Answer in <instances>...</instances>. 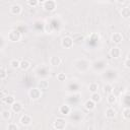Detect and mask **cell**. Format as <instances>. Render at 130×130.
I'll use <instances>...</instances> for the list:
<instances>
[{"label": "cell", "mask_w": 130, "mask_h": 130, "mask_svg": "<svg viewBox=\"0 0 130 130\" xmlns=\"http://www.w3.org/2000/svg\"><path fill=\"white\" fill-rule=\"evenodd\" d=\"M120 14L122 16V18L124 19H129L130 18V7L129 6H125L120 10Z\"/></svg>", "instance_id": "603a6c76"}, {"label": "cell", "mask_w": 130, "mask_h": 130, "mask_svg": "<svg viewBox=\"0 0 130 130\" xmlns=\"http://www.w3.org/2000/svg\"><path fill=\"white\" fill-rule=\"evenodd\" d=\"M7 76H8L7 69H6V67H5L4 65H2V66L0 67V79H1L2 81H4V80L7 78Z\"/></svg>", "instance_id": "484cf974"}, {"label": "cell", "mask_w": 130, "mask_h": 130, "mask_svg": "<svg viewBox=\"0 0 130 130\" xmlns=\"http://www.w3.org/2000/svg\"><path fill=\"white\" fill-rule=\"evenodd\" d=\"M11 112L10 110H2L1 111V118L5 121H8L11 118Z\"/></svg>", "instance_id": "4316f807"}, {"label": "cell", "mask_w": 130, "mask_h": 130, "mask_svg": "<svg viewBox=\"0 0 130 130\" xmlns=\"http://www.w3.org/2000/svg\"><path fill=\"white\" fill-rule=\"evenodd\" d=\"M129 28H130V24H129Z\"/></svg>", "instance_id": "f35d334b"}, {"label": "cell", "mask_w": 130, "mask_h": 130, "mask_svg": "<svg viewBox=\"0 0 130 130\" xmlns=\"http://www.w3.org/2000/svg\"><path fill=\"white\" fill-rule=\"evenodd\" d=\"M103 92H104L106 95L109 94V93L114 92V87H113V85H112L111 82H106V83L103 85Z\"/></svg>", "instance_id": "7402d4cb"}, {"label": "cell", "mask_w": 130, "mask_h": 130, "mask_svg": "<svg viewBox=\"0 0 130 130\" xmlns=\"http://www.w3.org/2000/svg\"><path fill=\"white\" fill-rule=\"evenodd\" d=\"M42 5H43L44 10L47 12H53L57 8V3L55 0H46Z\"/></svg>", "instance_id": "ba28073f"}, {"label": "cell", "mask_w": 130, "mask_h": 130, "mask_svg": "<svg viewBox=\"0 0 130 130\" xmlns=\"http://www.w3.org/2000/svg\"><path fill=\"white\" fill-rule=\"evenodd\" d=\"M10 108H11V111H12L13 113H15V114H19V113H21L22 110H23V105H22L20 102L15 101V102L10 106Z\"/></svg>", "instance_id": "9a60e30c"}, {"label": "cell", "mask_w": 130, "mask_h": 130, "mask_svg": "<svg viewBox=\"0 0 130 130\" xmlns=\"http://www.w3.org/2000/svg\"><path fill=\"white\" fill-rule=\"evenodd\" d=\"M21 37H22L21 32L18 29L14 28V29H11L8 31L6 38H7V41H9L11 43H18L21 40Z\"/></svg>", "instance_id": "277c9868"}, {"label": "cell", "mask_w": 130, "mask_h": 130, "mask_svg": "<svg viewBox=\"0 0 130 130\" xmlns=\"http://www.w3.org/2000/svg\"><path fill=\"white\" fill-rule=\"evenodd\" d=\"M9 65L12 69H18L20 66V60L18 59H11L9 62Z\"/></svg>", "instance_id": "f546056e"}, {"label": "cell", "mask_w": 130, "mask_h": 130, "mask_svg": "<svg viewBox=\"0 0 130 130\" xmlns=\"http://www.w3.org/2000/svg\"><path fill=\"white\" fill-rule=\"evenodd\" d=\"M99 88H100V85H99V83H98V82H94V81L90 82V83L87 85V89H88V91H89L90 93L99 91Z\"/></svg>", "instance_id": "d4e9b609"}, {"label": "cell", "mask_w": 130, "mask_h": 130, "mask_svg": "<svg viewBox=\"0 0 130 130\" xmlns=\"http://www.w3.org/2000/svg\"><path fill=\"white\" fill-rule=\"evenodd\" d=\"M49 85H50V83H49V80L47 78H41L38 81V87L43 91L48 90L49 89Z\"/></svg>", "instance_id": "e0dca14e"}, {"label": "cell", "mask_w": 130, "mask_h": 130, "mask_svg": "<svg viewBox=\"0 0 130 130\" xmlns=\"http://www.w3.org/2000/svg\"><path fill=\"white\" fill-rule=\"evenodd\" d=\"M124 67L127 68V69H130V57L126 58L125 61H124Z\"/></svg>", "instance_id": "d590c367"}, {"label": "cell", "mask_w": 130, "mask_h": 130, "mask_svg": "<svg viewBox=\"0 0 130 130\" xmlns=\"http://www.w3.org/2000/svg\"><path fill=\"white\" fill-rule=\"evenodd\" d=\"M118 4H124L125 2H126V0H115Z\"/></svg>", "instance_id": "8d00e7d4"}, {"label": "cell", "mask_w": 130, "mask_h": 130, "mask_svg": "<svg viewBox=\"0 0 130 130\" xmlns=\"http://www.w3.org/2000/svg\"><path fill=\"white\" fill-rule=\"evenodd\" d=\"M68 83L71 84V86L67 85V88H68L67 90H68L69 92H71V93H76V92L79 91V89H80V83H79L77 80H73V79H71V80H69Z\"/></svg>", "instance_id": "30bf717a"}, {"label": "cell", "mask_w": 130, "mask_h": 130, "mask_svg": "<svg viewBox=\"0 0 130 130\" xmlns=\"http://www.w3.org/2000/svg\"><path fill=\"white\" fill-rule=\"evenodd\" d=\"M83 106H84V109H85L86 111L91 112V111H93V110L95 109V107H96V103H94L91 99H89V100H86V101L84 102Z\"/></svg>", "instance_id": "d6986e66"}, {"label": "cell", "mask_w": 130, "mask_h": 130, "mask_svg": "<svg viewBox=\"0 0 130 130\" xmlns=\"http://www.w3.org/2000/svg\"><path fill=\"white\" fill-rule=\"evenodd\" d=\"M73 41H74V44L81 45L82 43H84L85 38H84V36H82V35H75L74 38H73Z\"/></svg>", "instance_id": "83f0119b"}, {"label": "cell", "mask_w": 130, "mask_h": 130, "mask_svg": "<svg viewBox=\"0 0 130 130\" xmlns=\"http://www.w3.org/2000/svg\"><path fill=\"white\" fill-rule=\"evenodd\" d=\"M117 102V96L114 94V92L107 94V103L109 105H114Z\"/></svg>", "instance_id": "f1b7e54d"}, {"label": "cell", "mask_w": 130, "mask_h": 130, "mask_svg": "<svg viewBox=\"0 0 130 130\" xmlns=\"http://www.w3.org/2000/svg\"><path fill=\"white\" fill-rule=\"evenodd\" d=\"M19 125H17L16 123H14V122H10V123H8V125L6 126V129L7 130H19Z\"/></svg>", "instance_id": "d6a6232c"}, {"label": "cell", "mask_w": 130, "mask_h": 130, "mask_svg": "<svg viewBox=\"0 0 130 130\" xmlns=\"http://www.w3.org/2000/svg\"><path fill=\"white\" fill-rule=\"evenodd\" d=\"M9 12H10L11 15L17 16V15L21 14V12H22V7H21L20 4H17V3L12 4V5L9 7Z\"/></svg>", "instance_id": "7c38bea8"}, {"label": "cell", "mask_w": 130, "mask_h": 130, "mask_svg": "<svg viewBox=\"0 0 130 130\" xmlns=\"http://www.w3.org/2000/svg\"><path fill=\"white\" fill-rule=\"evenodd\" d=\"M30 62L28 61V60H26V59H22V60H20V66H19V69L20 70H22V71H26V70H28L29 68H30Z\"/></svg>", "instance_id": "cb8c5ba5"}, {"label": "cell", "mask_w": 130, "mask_h": 130, "mask_svg": "<svg viewBox=\"0 0 130 130\" xmlns=\"http://www.w3.org/2000/svg\"><path fill=\"white\" fill-rule=\"evenodd\" d=\"M109 54H110V56H111L113 59H118V58L121 57L122 52H121V49H120L119 47H113V48L110 49Z\"/></svg>", "instance_id": "ac0fdd59"}, {"label": "cell", "mask_w": 130, "mask_h": 130, "mask_svg": "<svg viewBox=\"0 0 130 130\" xmlns=\"http://www.w3.org/2000/svg\"><path fill=\"white\" fill-rule=\"evenodd\" d=\"M27 94H28V96H29V99L31 101H38V100H40L42 98L43 90H41L38 86L37 87H31V88L28 89Z\"/></svg>", "instance_id": "8992f818"}, {"label": "cell", "mask_w": 130, "mask_h": 130, "mask_svg": "<svg viewBox=\"0 0 130 130\" xmlns=\"http://www.w3.org/2000/svg\"><path fill=\"white\" fill-rule=\"evenodd\" d=\"M67 126V121L65 118H62V117H58L55 119V121L53 122V127L54 129H57V130H63L65 129Z\"/></svg>", "instance_id": "52a82bcc"}, {"label": "cell", "mask_w": 130, "mask_h": 130, "mask_svg": "<svg viewBox=\"0 0 130 130\" xmlns=\"http://www.w3.org/2000/svg\"><path fill=\"white\" fill-rule=\"evenodd\" d=\"M35 73L40 78H47L48 76H50V69L45 65H41L35 69Z\"/></svg>", "instance_id": "5b68a950"}, {"label": "cell", "mask_w": 130, "mask_h": 130, "mask_svg": "<svg viewBox=\"0 0 130 130\" xmlns=\"http://www.w3.org/2000/svg\"><path fill=\"white\" fill-rule=\"evenodd\" d=\"M122 116L125 120H130V107H125L122 110Z\"/></svg>", "instance_id": "1f68e13d"}, {"label": "cell", "mask_w": 130, "mask_h": 130, "mask_svg": "<svg viewBox=\"0 0 130 130\" xmlns=\"http://www.w3.org/2000/svg\"><path fill=\"white\" fill-rule=\"evenodd\" d=\"M72 112V108L69 104H63L59 107V113L63 116H69Z\"/></svg>", "instance_id": "4fadbf2b"}, {"label": "cell", "mask_w": 130, "mask_h": 130, "mask_svg": "<svg viewBox=\"0 0 130 130\" xmlns=\"http://www.w3.org/2000/svg\"><path fill=\"white\" fill-rule=\"evenodd\" d=\"M61 62H62L61 57H59L57 55H53V56H51L49 58V64L51 66H53V67H58L61 64Z\"/></svg>", "instance_id": "2e32d148"}, {"label": "cell", "mask_w": 130, "mask_h": 130, "mask_svg": "<svg viewBox=\"0 0 130 130\" xmlns=\"http://www.w3.org/2000/svg\"><path fill=\"white\" fill-rule=\"evenodd\" d=\"M74 45V41H73V38L70 37V36H65L62 38L61 40V46L62 48L64 49H71Z\"/></svg>", "instance_id": "9c48e42d"}, {"label": "cell", "mask_w": 130, "mask_h": 130, "mask_svg": "<svg viewBox=\"0 0 130 130\" xmlns=\"http://www.w3.org/2000/svg\"><path fill=\"white\" fill-rule=\"evenodd\" d=\"M90 99L94 102V103H100L101 101H102V95L99 93V91H96V92H92L91 94H90Z\"/></svg>", "instance_id": "4dcf8cb0"}, {"label": "cell", "mask_w": 130, "mask_h": 130, "mask_svg": "<svg viewBox=\"0 0 130 130\" xmlns=\"http://www.w3.org/2000/svg\"><path fill=\"white\" fill-rule=\"evenodd\" d=\"M32 122V118L29 114H22L19 118V124L21 126H29Z\"/></svg>", "instance_id": "8fae6325"}, {"label": "cell", "mask_w": 130, "mask_h": 130, "mask_svg": "<svg viewBox=\"0 0 130 130\" xmlns=\"http://www.w3.org/2000/svg\"><path fill=\"white\" fill-rule=\"evenodd\" d=\"M73 65H74V67H75L78 71H80V72H86V71L90 68L91 63H90L88 60L82 58V59H76V60L74 61Z\"/></svg>", "instance_id": "6da1fadb"}, {"label": "cell", "mask_w": 130, "mask_h": 130, "mask_svg": "<svg viewBox=\"0 0 130 130\" xmlns=\"http://www.w3.org/2000/svg\"><path fill=\"white\" fill-rule=\"evenodd\" d=\"M123 41V35L119 31H115L111 35V42L115 45H119L121 44Z\"/></svg>", "instance_id": "5bb4252c"}, {"label": "cell", "mask_w": 130, "mask_h": 130, "mask_svg": "<svg viewBox=\"0 0 130 130\" xmlns=\"http://www.w3.org/2000/svg\"><path fill=\"white\" fill-rule=\"evenodd\" d=\"M26 3L29 7H37L40 4L38 0H26Z\"/></svg>", "instance_id": "e575fe53"}, {"label": "cell", "mask_w": 130, "mask_h": 130, "mask_svg": "<svg viewBox=\"0 0 130 130\" xmlns=\"http://www.w3.org/2000/svg\"><path fill=\"white\" fill-rule=\"evenodd\" d=\"M106 66H107V61L105 59H99L91 63L90 68L95 72H103L106 70Z\"/></svg>", "instance_id": "3957f363"}, {"label": "cell", "mask_w": 130, "mask_h": 130, "mask_svg": "<svg viewBox=\"0 0 130 130\" xmlns=\"http://www.w3.org/2000/svg\"><path fill=\"white\" fill-rule=\"evenodd\" d=\"M15 101H16V100H15V96L12 95V94H8V93H7L5 96L1 98V102H2L3 104H5V105H9V106H11Z\"/></svg>", "instance_id": "ffe728a7"}, {"label": "cell", "mask_w": 130, "mask_h": 130, "mask_svg": "<svg viewBox=\"0 0 130 130\" xmlns=\"http://www.w3.org/2000/svg\"><path fill=\"white\" fill-rule=\"evenodd\" d=\"M119 74H118V71L116 69H113V68H109V69H106L105 71L102 72V77L107 81V82H113L115 81L117 78H118Z\"/></svg>", "instance_id": "7a4b0ae2"}, {"label": "cell", "mask_w": 130, "mask_h": 130, "mask_svg": "<svg viewBox=\"0 0 130 130\" xmlns=\"http://www.w3.org/2000/svg\"><path fill=\"white\" fill-rule=\"evenodd\" d=\"M38 1H39V3H40V4H43V3H44L46 0H38Z\"/></svg>", "instance_id": "74e56055"}, {"label": "cell", "mask_w": 130, "mask_h": 130, "mask_svg": "<svg viewBox=\"0 0 130 130\" xmlns=\"http://www.w3.org/2000/svg\"><path fill=\"white\" fill-rule=\"evenodd\" d=\"M116 115H117V111L113 107H109L105 111V116L107 119H114L116 117Z\"/></svg>", "instance_id": "44dd1931"}, {"label": "cell", "mask_w": 130, "mask_h": 130, "mask_svg": "<svg viewBox=\"0 0 130 130\" xmlns=\"http://www.w3.org/2000/svg\"><path fill=\"white\" fill-rule=\"evenodd\" d=\"M56 78H57L58 81H60V82H64V81H66L67 76H66V74H65L64 72H59V73L56 75Z\"/></svg>", "instance_id": "836d02e7"}]
</instances>
